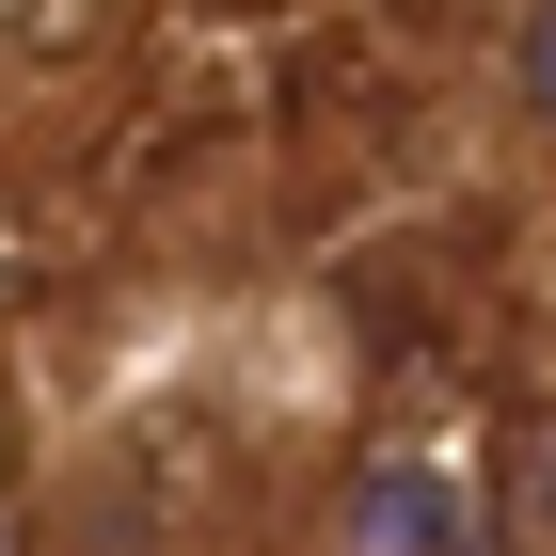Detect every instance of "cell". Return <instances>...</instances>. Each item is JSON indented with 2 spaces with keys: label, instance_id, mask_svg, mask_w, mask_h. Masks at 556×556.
<instances>
[{
  "label": "cell",
  "instance_id": "3957f363",
  "mask_svg": "<svg viewBox=\"0 0 556 556\" xmlns=\"http://www.w3.org/2000/svg\"><path fill=\"white\" fill-rule=\"evenodd\" d=\"M509 525H525V541L556 556V414H541V429L509 445Z\"/></svg>",
  "mask_w": 556,
  "mask_h": 556
},
{
  "label": "cell",
  "instance_id": "6da1fadb",
  "mask_svg": "<svg viewBox=\"0 0 556 556\" xmlns=\"http://www.w3.org/2000/svg\"><path fill=\"white\" fill-rule=\"evenodd\" d=\"M318 556H477V493L445 462H397V445H382V462H350Z\"/></svg>",
  "mask_w": 556,
  "mask_h": 556
},
{
  "label": "cell",
  "instance_id": "7a4b0ae2",
  "mask_svg": "<svg viewBox=\"0 0 556 556\" xmlns=\"http://www.w3.org/2000/svg\"><path fill=\"white\" fill-rule=\"evenodd\" d=\"M493 96L525 112V143H556V0H509V33H493Z\"/></svg>",
  "mask_w": 556,
  "mask_h": 556
}]
</instances>
